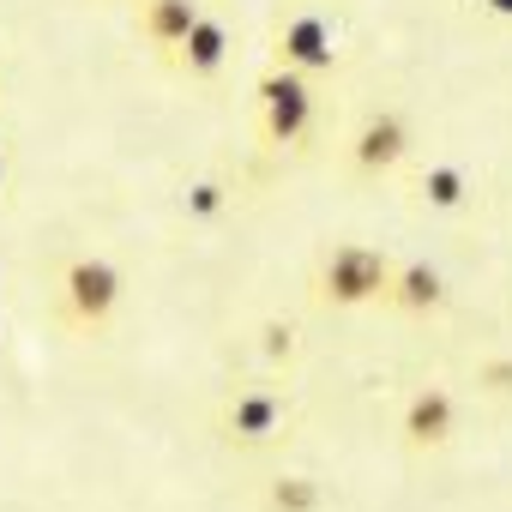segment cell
Returning <instances> with one entry per match:
<instances>
[{
	"label": "cell",
	"instance_id": "4fadbf2b",
	"mask_svg": "<svg viewBox=\"0 0 512 512\" xmlns=\"http://www.w3.org/2000/svg\"><path fill=\"white\" fill-rule=\"evenodd\" d=\"M229 205V193H223V181H199V187H187V217H217Z\"/></svg>",
	"mask_w": 512,
	"mask_h": 512
},
{
	"label": "cell",
	"instance_id": "52a82bcc",
	"mask_svg": "<svg viewBox=\"0 0 512 512\" xmlns=\"http://www.w3.org/2000/svg\"><path fill=\"white\" fill-rule=\"evenodd\" d=\"M404 151H410V121H404L398 109H374V115H362V127L350 133V163H356L362 175L398 169Z\"/></svg>",
	"mask_w": 512,
	"mask_h": 512
},
{
	"label": "cell",
	"instance_id": "5bb4252c",
	"mask_svg": "<svg viewBox=\"0 0 512 512\" xmlns=\"http://www.w3.org/2000/svg\"><path fill=\"white\" fill-rule=\"evenodd\" d=\"M488 13H500V19H512V0H482Z\"/></svg>",
	"mask_w": 512,
	"mask_h": 512
},
{
	"label": "cell",
	"instance_id": "6da1fadb",
	"mask_svg": "<svg viewBox=\"0 0 512 512\" xmlns=\"http://www.w3.org/2000/svg\"><path fill=\"white\" fill-rule=\"evenodd\" d=\"M386 278H392V260L368 241H338L320 253L314 266V302L326 308H368V302H386Z\"/></svg>",
	"mask_w": 512,
	"mask_h": 512
},
{
	"label": "cell",
	"instance_id": "9a60e30c",
	"mask_svg": "<svg viewBox=\"0 0 512 512\" xmlns=\"http://www.w3.org/2000/svg\"><path fill=\"white\" fill-rule=\"evenodd\" d=\"M0 187H7V157H0Z\"/></svg>",
	"mask_w": 512,
	"mask_h": 512
},
{
	"label": "cell",
	"instance_id": "7c38bea8",
	"mask_svg": "<svg viewBox=\"0 0 512 512\" xmlns=\"http://www.w3.org/2000/svg\"><path fill=\"white\" fill-rule=\"evenodd\" d=\"M266 512H320V482L314 476H272Z\"/></svg>",
	"mask_w": 512,
	"mask_h": 512
},
{
	"label": "cell",
	"instance_id": "9c48e42d",
	"mask_svg": "<svg viewBox=\"0 0 512 512\" xmlns=\"http://www.w3.org/2000/svg\"><path fill=\"white\" fill-rule=\"evenodd\" d=\"M199 0H139V19H133V31H139V43L145 49H157V55H175L181 43H187V31L199 25Z\"/></svg>",
	"mask_w": 512,
	"mask_h": 512
},
{
	"label": "cell",
	"instance_id": "7a4b0ae2",
	"mask_svg": "<svg viewBox=\"0 0 512 512\" xmlns=\"http://www.w3.org/2000/svg\"><path fill=\"white\" fill-rule=\"evenodd\" d=\"M121 296H127V278H121L115 260H103V253H73L61 266V314L79 332H103L115 320Z\"/></svg>",
	"mask_w": 512,
	"mask_h": 512
},
{
	"label": "cell",
	"instance_id": "30bf717a",
	"mask_svg": "<svg viewBox=\"0 0 512 512\" xmlns=\"http://www.w3.org/2000/svg\"><path fill=\"white\" fill-rule=\"evenodd\" d=\"M223 61H229V25H223L217 13H199V25H193L187 43L175 49V67H181L187 79H217Z\"/></svg>",
	"mask_w": 512,
	"mask_h": 512
},
{
	"label": "cell",
	"instance_id": "3957f363",
	"mask_svg": "<svg viewBox=\"0 0 512 512\" xmlns=\"http://www.w3.org/2000/svg\"><path fill=\"white\" fill-rule=\"evenodd\" d=\"M253 103H260V133H266V145H296V139H308V127H314V79L272 67V73L253 79Z\"/></svg>",
	"mask_w": 512,
	"mask_h": 512
},
{
	"label": "cell",
	"instance_id": "8992f818",
	"mask_svg": "<svg viewBox=\"0 0 512 512\" xmlns=\"http://www.w3.org/2000/svg\"><path fill=\"white\" fill-rule=\"evenodd\" d=\"M284 416H290V404H284L278 386H241V392L223 404L217 428H223L229 446H266V440L284 428Z\"/></svg>",
	"mask_w": 512,
	"mask_h": 512
},
{
	"label": "cell",
	"instance_id": "277c9868",
	"mask_svg": "<svg viewBox=\"0 0 512 512\" xmlns=\"http://www.w3.org/2000/svg\"><path fill=\"white\" fill-rule=\"evenodd\" d=\"M272 49H278V67H284V73H302V79L338 67V31H332V19L314 13V7H290V13L278 19V31H272Z\"/></svg>",
	"mask_w": 512,
	"mask_h": 512
},
{
	"label": "cell",
	"instance_id": "8fae6325",
	"mask_svg": "<svg viewBox=\"0 0 512 512\" xmlns=\"http://www.w3.org/2000/svg\"><path fill=\"white\" fill-rule=\"evenodd\" d=\"M416 193H422V205H434V211H458V205L470 199V175H464L458 163H428V169L416 175Z\"/></svg>",
	"mask_w": 512,
	"mask_h": 512
},
{
	"label": "cell",
	"instance_id": "5b68a950",
	"mask_svg": "<svg viewBox=\"0 0 512 512\" xmlns=\"http://www.w3.org/2000/svg\"><path fill=\"white\" fill-rule=\"evenodd\" d=\"M458 434V392L452 386H416L398 416V440L410 452H440Z\"/></svg>",
	"mask_w": 512,
	"mask_h": 512
},
{
	"label": "cell",
	"instance_id": "ba28073f",
	"mask_svg": "<svg viewBox=\"0 0 512 512\" xmlns=\"http://www.w3.org/2000/svg\"><path fill=\"white\" fill-rule=\"evenodd\" d=\"M386 308H398V314H434V308H446V272L428 266V260H392Z\"/></svg>",
	"mask_w": 512,
	"mask_h": 512
}]
</instances>
